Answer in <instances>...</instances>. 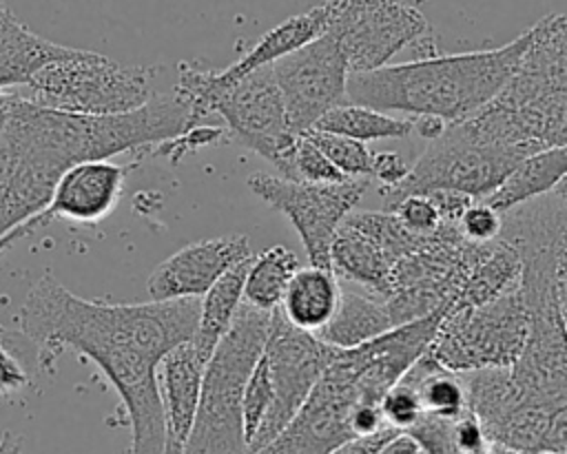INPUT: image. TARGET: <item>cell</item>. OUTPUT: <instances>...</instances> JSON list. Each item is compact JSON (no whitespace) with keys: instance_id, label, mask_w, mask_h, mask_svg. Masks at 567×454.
<instances>
[{"instance_id":"cell-1","label":"cell","mask_w":567,"mask_h":454,"mask_svg":"<svg viewBox=\"0 0 567 454\" xmlns=\"http://www.w3.org/2000/svg\"><path fill=\"white\" fill-rule=\"evenodd\" d=\"M199 299L106 303L82 299L44 272L27 292L20 334L38 350L44 372H55L64 350L89 357L115 388L131 427L128 454H164L166 423L157 383L162 359L193 339Z\"/></svg>"},{"instance_id":"cell-2","label":"cell","mask_w":567,"mask_h":454,"mask_svg":"<svg viewBox=\"0 0 567 454\" xmlns=\"http://www.w3.org/2000/svg\"><path fill=\"white\" fill-rule=\"evenodd\" d=\"M197 126L175 93H155L142 109L122 115H78L38 106L11 91L0 184V237L42 210L58 179L75 164L111 159L126 151L155 148Z\"/></svg>"},{"instance_id":"cell-3","label":"cell","mask_w":567,"mask_h":454,"mask_svg":"<svg viewBox=\"0 0 567 454\" xmlns=\"http://www.w3.org/2000/svg\"><path fill=\"white\" fill-rule=\"evenodd\" d=\"M443 317L445 312H434L357 348H337L290 423L250 454H330L357 436L388 427L381 399L430 348Z\"/></svg>"},{"instance_id":"cell-4","label":"cell","mask_w":567,"mask_h":454,"mask_svg":"<svg viewBox=\"0 0 567 454\" xmlns=\"http://www.w3.org/2000/svg\"><path fill=\"white\" fill-rule=\"evenodd\" d=\"M532 29L496 49L414 58L348 78L346 97L374 111L432 115L447 126L483 109L516 69Z\"/></svg>"},{"instance_id":"cell-5","label":"cell","mask_w":567,"mask_h":454,"mask_svg":"<svg viewBox=\"0 0 567 454\" xmlns=\"http://www.w3.org/2000/svg\"><path fill=\"white\" fill-rule=\"evenodd\" d=\"M529 44L501 91L461 124L523 162L567 144V16L534 22Z\"/></svg>"},{"instance_id":"cell-6","label":"cell","mask_w":567,"mask_h":454,"mask_svg":"<svg viewBox=\"0 0 567 454\" xmlns=\"http://www.w3.org/2000/svg\"><path fill=\"white\" fill-rule=\"evenodd\" d=\"M173 93L190 109L195 122L210 113L219 115L228 137L275 164L281 177L288 179L297 133L290 126L270 66L224 80L217 71L182 62Z\"/></svg>"},{"instance_id":"cell-7","label":"cell","mask_w":567,"mask_h":454,"mask_svg":"<svg viewBox=\"0 0 567 454\" xmlns=\"http://www.w3.org/2000/svg\"><path fill=\"white\" fill-rule=\"evenodd\" d=\"M270 312L241 303L230 330L206 361L199 403L184 454H248L244 388L264 354Z\"/></svg>"},{"instance_id":"cell-8","label":"cell","mask_w":567,"mask_h":454,"mask_svg":"<svg viewBox=\"0 0 567 454\" xmlns=\"http://www.w3.org/2000/svg\"><path fill=\"white\" fill-rule=\"evenodd\" d=\"M153 69L128 66L102 53L75 49L42 66L22 89L29 102L78 115H122L142 109L153 95Z\"/></svg>"},{"instance_id":"cell-9","label":"cell","mask_w":567,"mask_h":454,"mask_svg":"<svg viewBox=\"0 0 567 454\" xmlns=\"http://www.w3.org/2000/svg\"><path fill=\"white\" fill-rule=\"evenodd\" d=\"M487 244H474L461 235L456 224L441 221L416 250L392 268L390 292L383 299L392 326L447 312Z\"/></svg>"},{"instance_id":"cell-10","label":"cell","mask_w":567,"mask_h":454,"mask_svg":"<svg viewBox=\"0 0 567 454\" xmlns=\"http://www.w3.org/2000/svg\"><path fill=\"white\" fill-rule=\"evenodd\" d=\"M527 334L529 312L516 288L483 306L445 312L427 354L456 374L509 368L523 352Z\"/></svg>"},{"instance_id":"cell-11","label":"cell","mask_w":567,"mask_h":454,"mask_svg":"<svg viewBox=\"0 0 567 454\" xmlns=\"http://www.w3.org/2000/svg\"><path fill=\"white\" fill-rule=\"evenodd\" d=\"M523 162L516 153L476 137L461 122L430 142L410 166L405 179L383 197L388 204L405 195H430L452 190L472 199H487Z\"/></svg>"},{"instance_id":"cell-12","label":"cell","mask_w":567,"mask_h":454,"mask_svg":"<svg viewBox=\"0 0 567 454\" xmlns=\"http://www.w3.org/2000/svg\"><path fill=\"white\" fill-rule=\"evenodd\" d=\"M326 33L339 44L350 75L377 71L430 33L425 16L403 0H330Z\"/></svg>"},{"instance_id":"cell-13","label":"cell","mask_w":567,"mask_h":454,"mask_svg":"<svg viewBox=\"0 0 567 454\" xmlns=\"http://www.w3.org/2000/svg\"><path fill=\"white\" fill-rule=\"evenodd\" d=\"M246 184L264 204L290 219L308 252L310 266L319 268H330L332 239L368 188L365 177L339 184H308L268 173H252Z\"/></svg>"},{"instance_id":"cell-14","label":"cell","mask_w":567,"mask_h":454,"mask_svg":"<svg viewBox=\"0 0 567 454\" xmlns=\"http://www.w3.org/2000/svg\"><path fill=\"white\" fill-rule=\"evenodd\" d=\"M337 348L321 341L315 332H306L286 321L279 308L270 312L264 357L272 381L270 410L248 445V454L268 445L299 412Z\"/></svg>"},{"instance_id":"cell-15","label":"cell","mask_w":567,"mask_h":454,"mask_svg":"<svg viewBox=\"0 0 567 454\" xmlns=\"http://www.w3.org/2000/svg\"><path fill=\"white\" fill-rule=\"evenodd\" d=\"M270 71L297 135L312 131L328 111L348 102V62L326 31L272 62Z\"/></svg>"},{"instance_id":"cell-16","label":"cell","mask_w":567,"mask_h":454,"mask_svg":"<svg viewBox=\"0 0 567 454\" xmlns=\"http://www.w3.org/2000/svg\"><path fill=\"white\" fill-rule=\"evenodd\" d=\"M126 173L128 166L115 164L111 159H93L71 166L58 179L49 204L0 237V255L53 219H69L80 224L102 221L117 206Z\"/></svg>"},{"instance_id":"cell-17","label":"cell","mask_w":567,"mask_h":454,"mask_svg":"<svg viewBox=\"0 0 567 454\" xmlns=\"http://www.w3.org/2000/svg\"><path fill=\"white\" fill-rule=\"evenodd\" d=\"M252 257L246 235L193 241L155 266L146 281L151 301L202 299L228 270Z\"/></svg>"},{"instance_id":"cell-18","label":"cell","mask_w":567,"mask_h":454,"mask_svg":"<svg viewBox=\"0 0 567 454\" xmlns=\"http://www.w3.org/2000/svg\"><path fill=\"white\" fill-rule=\"evenodd\" d=\"M204 368L206 363L202 361L190 341L173 348L157 368V383L166 423L164 454H184V445L190 434L199 403Z\"/></svg>"},{"instance_id":"cell-19","label":"cell","mask_w":567,"mask_h":454,"mask_svg":"<svg viewBox=\"0 0 567 454\" xmlns=\"http://www.w3.org/2000/svg\"><path fill=\"white\" fill-rule=\"evenodd\" d=\"M73 51L71 47L35 35L0 0V91L22 89L42 66Z\"/></svg>"},{"instance_id":"cell-20","label":"cell","mask_w":567,"mask_h":454,"mask_svg":"<svg viewBox=\"0 0 567 454\" xmlns=\"http://www.w3.org/2000/svg\"><path fill=\"white\" fill-rule=\"evenodd\" d=\"M394 266L396 261L370 237L346 221L339 226L330 246V270L337 279L363 288V292L372 297L385 299Z\"/></svg>"},{"instance_id":"cell-21","label":"cell","mask_w":567,"mask_h":454,"mask_svg":"<svg viewBox=\"0 0 567 454\" xmlns=\"http://www.w3.org/2000/svg\"><path fill=\"white\" fill-rule=\"evenodd\" d=\"M330 0L319 4V7H312L303 13H297L284 22H279L275 29H270L268 33H264L257 44L246 53L241 55L237 62H233L230 66L226 69H219V78L224 80H235L244 73H250L255 69H261V66H270L272 62L281 60L284 55L306 47L308 42H312L315 38H319L326 29H328V22H330Z\"/></svg>"},{"instance_id":"cell-22","label":"cell","mask_w":567,"mask_h":454,"mask_svg":"<svg viewBox=\"0 0 567 454\" xmlns=\"http://www.w3.org/2000/svg\"><path fill=\"white\" fill-rule=\"evenodd\" d=\"M341 288L330 268H299L281 299V314L288 323L306 332H319L339 306Z\"/></svg>"},{"instance_id":"cell-23","label":"cell","mask_w":567,"mask_h":454,"mask_svg":"<svg viewBox=\"0 0 567 454\" xmlns=\"http://www.w3.org/2000/svg\"><path fill=\"white\" fill-rule=\"evenodd\" d=\"M392 319L383 299L359 290H341L332 319L317 332L332 348H357L392 330Z\"/></svg>"},{"instance_id":"cell-24","label":"cell","mask_w":567,"mask_h":454,"mask_svg":"<svg viewBox=\"0 0 567 454\" xmlns=\"http://www.w3.org/2000/svg\"><path fill=\"white\" fill-rule=\"evenodd\" d=\"M567 175V144L551 146L529 155L514 173L483 202H487L501 215L543 195H549L554 186Z\"/></svg>"},{"instance_id":"cell-25","label":"cell","mask_w":567,"mask_h":454,"mask_svg":"<svg viewBox=\"0 0 567 454\" xmlns=\"http://www.w3.org/2000/svg\"><path fill=\"white\" fill-rule=\"evenodd\" d=\"M520 272L523 264L516 248L503 239L489 241L481 259L472 266L450 310L483 306L516 290L520 286Z\"/></svg>"},{"instance_id":"cell-26","label":"cell","mask_w":567,"mask_h":454,"mask_svg":"<svg viewBox=\"0 0 567 454\" xmlns=\"http://www.w3.org/2000/svg\"><path fill=\"white\" fill-rule=\"evenodd\" d=\"M250 259H246V261L237 264L233 270H228L199 299V319H197V330H195L190 343L195 345V350L204 363L210 359L217 343L230 330V326L244 303V279H246Z\"/></svg>"},{"instance_id":"cell-27","label":"cell","mask_w":567,"mask_h":454,"mask_svg":"<svg viewBox=\"0 0 567 454\" xmlns=\"http://www.w3.org/2000/svg\"><path fill=\"white\" fill-rule=\"evenodd\" d=\"M421 403L423 414L436 419H458L467 407V394L461 374L450 372L432 361L427 350L405 372V376Z\"/></svg>"},{"instance_id":"cell-28","label":"cell","mask_w":567,"mask_h":454,"mask_svg":"<svg viewBox=\"0 0 567 454\" xmlns=\"http://www.w3.org/2000/svg\"><path fill=\"white\" fill-rule=\"evenodd\" d=\"M299 268V257L286 246H270L252 255L244 279V303L272 312L281 306L284 292Z\"/></svg>"},{"instance_id":"cell-29","label":"cell","mask_w":567,"mask_h":454,"mask_svg":"<svg viewBox=\"0 0 567 454\" xmlns=\"http://www.w3.org/2000/svg\"><path fill=\"white\" fill-rule=\"evenodd\" d=\"M414 128L412 120L392 117L388 113L361 106V104H341L328 111L312 131L343 135L357 142H374V140H396L410 135Z\"/></svg>"},{"instance_id":"cell-30","label":"cell","mask_w":567,"mask_h":454,"mask_svg":"<svg viewBox=\"0 0 567 454\" xmlns=\"http://www.w3.org/2000/svg\"><path fill=\"white\" fill-rule=\"evenodd\" d=\"M312 142L321 148V153L332 162V166L348 179H370L372 175V151L357 140L334 135V133H321V131H308Z\"/></svg>"},{"instance_id":"cell-31","label":"cell","mask_w":567,"mask_h":454,"mask_svg":"<svg viewBox=\"0 0 567 454\" xmlns=\"http://www.w3.org/2000/svg\"><path fill=\"white\" fill-rule=\"evenodd\" d=\"M290 182H308V184H339L346 182L332 162L321 153V148L312 142L308 133H299L295 148H292V162H290Z\"/></svg>"},{"instance_id":"cell-32","label":"cell","mask_w":567,"mask_h":454,"mask_svg":"<svg viewBox=\"0 0 567 454\" xmlns=\"http://www.w3.org/2000/svg\"><path fill=\"white\" fill-rule=\"evenodd\" d=\"M272 403V381L268 372V361L261 354L259 361L255 363L248 383L244 388V401H241V414H244V432H246V443L250 445L252 436L261 427L268 410Z\"/></svg>"},{"instance_id":"cell-33","label":"cell","mask_w":567,"mask_h":454,"mask_svg":"<svg viewBox=\"0 0 567 454\" xmlns=\"http://www.w3.org/2000/svg\"><path fill=\"white\" fill-rule=\"evenodd\" d=\"M381 414H383L385 425H390L403 434L423 416L419 396L408 379H401L383 394Z\"/></svg>"},{"instance_id":"cell-34","label":"cell","mask_w":567,"mask_h":454,"mask_svg":"<svg viewBox=\"0 0 567 454\" xmlns=\"http://www.w3.org/2000/svg\"><path fill=\"white\" fill-rule=\"evenodd\" d=\"M385 210L394 213L410 230L427 235L441 226L439 210L430 195H405L385 206Z\"/></svg>"},{"instance_id":"cell-35","label":"cell","mask_w":567,"mask_h":454,"mask_svg":"<svg viewBox=\"0 0 567 454\" xmlns=\"http://www.w3.org/2000/svg\"><path fill=\"white\" fill-rule=\"evenodd\" d=\"M503 226V215L494 210L487 202L474 199L458 219V230L465 239L474 244H487L498 239Z\"/></svg>"},{"instance_id":"cell-36","label":"cell","mask_w":567,"mask_h":454,"mask_svg":"<svg viewBox=\"0 0 567 454\" xmlns=\"http://www.w3.org/2000/svg\"><path fill=\"white\" fill-rule=\"evenodd\" d=\"M226 140H230V137H228V131L224 126H193L186 133L155 146L151 151V155H164L175 164L186 153H193V151L204 148V146H215V144L226 142Z\"/></svg>"},{"instance_id":"cell-37","label":"cell","mask_w":567,"mask_h":454,"mask_svg":"<svg viewBox=\"0 0 567 454\" xmlns=\"http://www.w3.org/2000/svg\"><path fill=\"white\" fill-rule=\"evenodd\" d=\"M410 166L396 151H381V153H372V175L374 179L381 182L379 193L385 195L390 190H394L405 175L410 173Z\"/></svg>"},{"instance_id":"cell-38","label":"cell","mask_w":567,"mask_h":454,"mask_svg":"<svg viewBox=\"0 0 567 454\" xmlns=\"http://www.w3.org/2000/svg\"><path fill=\"white\" fill-rule=\"evenodd\" d=\"M29 383V374L20 365V361L7 350L0 341V394H11L22 390Z\"/></svg>"},{"instance_id":"cell-39","label":"cell","mask_w":567,"mask_h":454,"mask_svg":"<svg viewBox=\"0 0 567 454\" xmlns=\"http://www.w3.org/2000/svg\"><path fill=\"white\" fill-rule=\"evenodd\" d=\"M394 434H399L394 427H383L374 434H368V436H357L343 445H339L337 450H332L330 454H377L385 441H390Z\"/></svg>"},{"instance_id":"cell-40","label":"cell","mask_w":567,"mask_h":454,"mask_svg":"<svg viewBox=\"0 0 567 454\" xmlns=\"http://www.w3.org/2000/svg\"><path fill=\"white\" fill-rule=\"evenodd\" d=\"M554 283H556V301L560 310V319L567 330V230L558 244L556 250V270H554Z\"/></svg>"},{"instance_id":"cell-41","label":"cell","mask_w":567,"mask_h":454,"mask_svg":"<svg viewBox=\"0 0 567 454\" xmlns=\"http://www.w3.org/2000/svg\"><path fill=\"white\" fill-rule=\"evenodd\" d=\"M377 454H421V450L410 434L399 432L390 441H385Z\"/></svg>"},{"instance_id":"cell-42","label":"cell","mask_w":567,"mask_h":454,"mask_svg":"<svg viewBox=\"0 0 567 454\" xmlns=\"http://www.w3.org/2000/svg\"><path fill=\"white\" fill-rule=\"evenodd\" d=\"M412 124H414V128L412 131H416L421 137H425V140H436V137H441L443 133H445V128H447V124L443 122V120H439V117H432V115H421V117H414L412 120Z\"/></svg>"},{"instance_id":"cell-43","label":"cell","mask_w":567,"mask_h":454,"mask_svg":"<svg viewBox=\"0 0 567 454\" xmlns=\"http://www.w3.org/2000/svg\"><path fill=\"white\" fill-rule=\"evenodd\" d=\"M0 454H22V436L13 434L11 430L2 432V436H0Z\"/></svg>"},{"instance_id":"cell-44","label":"cell","mask_w":567,"mask_h":454,"mask_svg":"<svg viewBox=\"0 0 567 454\" xmlns=\"http://www.w3.org/2000/svg\"><path fill=\"white\" fill-rule=\"evenodd\" d=\"M551 195L556 197V199H560L563 204H567V175L554 186V190H551Z\"/></svg>"},{"instance_id":"cell-45","label":"cell","mask_w":567,"mask_h":454,"mask_svg":"<svg viewBox=\"0 0 567 454\" xmlns=\"http://www.w3.org/2000/svg\"><path fill=\"white\" fill-rule=\"evenodd\" d=\"M4 171H7V164H4V146H2V140H0V184L4 179Z\"/></svg>"},{"instance_id":"cell-46","label":"cell","mask_w":567,"mask_h":454,"mask_svg":"<svg viewBox=\"0 0 567 454\" xmlns=\"http://www.w3.org/2000/svg\"><path fill=\"white\" fill-rule=\"evenodd\" d=\"M498 454H525V452H518V450H509V447H496Z\"/></svg>"},{"instance_id":"cell-47","label":"cell","mask_w":567,"mask_h":454,"mask_svg":"<svg viewBox=\"0 0 567 454\" xmlns=\"http://www.w3.org/2000/svg\"><path fill=\"white\" fill-rule=\"evenodd\" d=\"M534 454H558L556 450H538V452H534Z\"/></svg>"},{"instance_id":"cell-48","label":"cell","mask_w":567,"mask_h":454,"mask_svg":"<svg viewBox=\"0 0 567 454\" xmlns=\"http://www.w3.org/2000/svg\"><path fill=\"white\" fill-rule=\"evenodd\" d=\"M483 454H498V452H496V447H494V445H492V447H487V450H485V452H483Z\"/></svg>"},{"instance_id":"cell-49","label":"cell","mask_w":567,"mask_h":454,"mask_svg":"<svg viewBox=\"0 0 567 454\" xmlns=\"http://www.w3.org/2000/svg\"><path fill=\"white\" fill-rule=\"evenodd\" d=\"M2 334H4V330H2V326H0V341H2Z\"/></svg>"}]
</instances>
